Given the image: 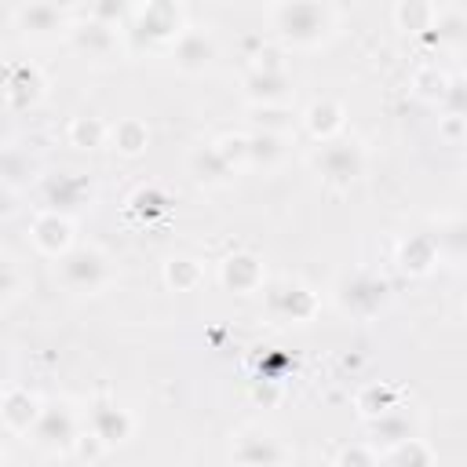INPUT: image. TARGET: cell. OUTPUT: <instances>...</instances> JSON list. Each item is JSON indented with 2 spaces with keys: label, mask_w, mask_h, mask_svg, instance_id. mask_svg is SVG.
Masks as SVG:
<instances>
[{
  "label": "cell",
  "mask_w": 467,
  "mask_h": 467,
  "mask_svg": "<svg viewBox=\"0 0 467 467\" xmlns=\"http://www.w3.org/2000/svg\"><path fill=\"white\" fill-rule=\"evenodd\" d=\"M274 33L292 47H317L336 29V7L328 4H274L270 11Z\"/></svg>",
  "instance_id": "obj_1"
},
{
  "label": "cell",
  "mask_w": 467,
  "mask_h": 467,
  "mask_svg": "<svg viewBox=\"0 0 467 467\" xmlns=\"http://www.w3.org/2000/svg\"><path fill=\"white\" fill-rule=\"evenodd\" d=\"M58 277L73 292H95L109 281V263L99 248H69L58 255Z\"/></svg>",
  "instance_id": "obj_2"
},
{
  "label": "cell",
  "mask_w": 467,
  "mask_h": 467,
  "mask_svg": "<svg viewBox=\"0 0 467 467\" xmlns=\"http://www.w3.org/2000/svg\"><path fill=\"white\" fill-rule=\"evenodd\" d=\"M314 168H317V175H321L325 182H332V186H350V182L361 175L365 157H361L358 142L332 139V142H325V146L314 153Z\"/></svg>",
  "instance_id": "obj_3"
},
{
  "label": "cell",
  "mask_w": 467,
  "mask_h": 467,
  "mask_svg": "<svg viewBox=\"0 0 467 467\" xmlns=\"http://www.w3.org/2000/svg\"><path fill=\"white\" fill-rule=\"evenodd\" d=\"M266 310H270V317L281 321V325L310 321V317L317 314V296H314L306 285H299V281H281V285L270 288Z\"/></svg>",
  "instance_id": "obj_4"
},
{
  "label": "cell",
  "mask_w": 467,
  "mask_h": 467,
  "mask_svg": "<svg viewBox=\"0 0 467 467\" xmlns=\"http://www.w3.org/2000/svg\"><path fill=\"white\" fill-rule=\"evenodd\" d=\"M135 18H139L135 33L146 40H171L175 44V36L186 29L179 4H142V7H135Z\"/></svg>",
  "instance_id": "obj_5"
},
{
  "label": "cell",
  "mask_w": 467,
  "mask_h": 467,
  "mask_svg": "<svg viewBox=\"0 0 467 467\" xmlns=\"http://www.w3.org/2000/svg\"><path fill=\"white\" fill-rule=\"evenodd\" d=\"M33 244L44 252V255H66L73 248V219L62 215V212H51L44 208L36 219H33Z\"/></svg>",
  "instance_id": "obj_6"
},
{
  "label": "cell",
  "mask_w": 467,
  "mask_h": 467,
  "mask_svg": "<svg viewBox=\"0 0 467 467\" xmlns=\"http://www.w3.org/2000/svg\"><path fill=\"white\" fill-rule=\"evenodd\" d=\"M171 58L182 73H201L212 66L215 58V40L204 33V29H182L171 44Z\"/></svg>",
  "instance_id": "obj_7"
},
{
  "label": "cell",
  "mask_w": 467,
  "mask_h": 467,
  "mask_svg": "<svg viewBox=\"0 0 467 467\" xmlns=\"http://www.w3.org/2000/svg\"><path fill=\"white\" fill-rule=\"evenodd\" d=\"M69 11L58 4H22L15 7V26L26 36H55L58 29H69Z\"/></svg>",
  "instance_id": "obj_8"
},
{
  "label": "cell",
  "mask_w": 467,
  "mask_h": 467,
  "mask_svg": "<svg viewBox=\"0 0 467 467\" xmlns=\"http://www.w3.org/2000/svg\"><path fill=\"white\" fill-rule=\"evenodd\" d=\"M0 88H4L7 102H11V109H26V106H33V102L40 99V91H44V77H40L36 66H22V62H15V66H4Z\"/></svg>",
  "instance_id": "obj_9"
},
{
  "label": "cell",
  "mask_w": 467,
  "mask_h": 467,
  "mask_svg": "<svg viewBox=\"0 0 467 467\" xmlns=\"http://www.w3.org/2000/svg\"><path fill=\"white\" fill-rule=\"evenodd\" d=\"M33 438L44 445V449H69L77 441V423H73V412L66 405H51L40 412L36 427H33Z\"/></svg>",
  "instance_id": "obj_10"
},
{
  "label": "cell",
  "mask_w": 467,
  "mask_h": 467,
  "mask_svg": "<svg viewBox=\"0 0 467 467\" xmlns=\"http://www.w3.org/2000/svg\"><path fill=\"white\" fill-rule=\"evenodd\" d=\"M234 456H237V463L281 467V463L288 460V449H285L277 438L263 434V431H244V434H237V449H234Z\"/></svg>",
  "instance_id": "obj_11"
},
{
  "label": "cell",
  "mask_w": 467,
  "mask_h": 467,
  "mask_svg": "<svg viewBox=\"0 0 467 467\" xmlns=\"http://www.w3.org/2000/svg\"><path fill=\"white\" fill-rule=\"evenodd\" d=\"M219 281H223L230 292H241V296L255 292V288L263 285V263H259V255H252V252H234V255H226L223 266H219Z\"/></svg>",
  "instance_id": "obj_12"
},
{
  "label": "cell",
  "mask_w": 467,
  "mask_h": 467,
  "mask_svg": "<svg viewBox=\"0 0 467 467\" xmlns=\"http://www.w3.org/2000/svg\"><path fill=\"white\" fill-rule=\"evenodd\" d=\"M292 91V80L285 69H248L244 73V95L255 102V106H274V102H285Z\"/></svg>",
  "instance_id": "obj_13"
},
{
  "label": "cell",
  "mask_w": 467,
  "mask_h": 467,
  "mask_svg": "<svg viewBox=\"0 0 467 467\" xmlns=\"http://www.w3.org/2000/svg\"><path fill=\"white\" fill-rule=\"evenodd\" d=\"M131 416H128V409H120V405H109V401H99L95 409H91V434L109 449V445H124L128 438H131Z\"/></svg>",
  "instance_id": "obj_14"
},
{
  "label": "cell",
  "mask_w": 467,
  "mask_h": 467,
  "mask_svg": "<svg viewBox=\"0 0 467 467\" xmlns=\"http://www.w3.org/2000/svg\"><path fill=\"white\" fill-rule=\"evenodd\" d=\"M40 412H44V409H40V398H36L33 390H22V387L7 390L4 401H0V420H4L11 431H18V434H29V431L36 427Z\"/></svg>",
  "instance_id": "obj_15"
},
{
  "label": "cell",
  "mask_w": 467,
  "mask_h": 467,
  "mask_svg": "<svg viewBox=\"0 0 467 467\" xmlns=\"http://www.w3.org/2000/svg\"><path fill=\"white\" fill-rule=\"evenodd\" d=\"M343 124H347V113H343V106L336 99H314L303 109V128L321 142H332L343 131Z\"/></svg>",
  "instance_id": "obj_16"
},
{
  "label": "cell",
  "mask_w": 467,
  "mask_h": 467,
  "mask_svg": "<svg viewBox=\"0 0 467 467\" xmlns=\"http://www.w3.org/2000/svg\"><path fill=\"white\" fill-rule=\"evenodd\" d=\"M339 299H343L347 310H354V314L365 317V314H376V310L383 306V299H387V285L376 281V277H368V274H354V277L343 285Z\"/></svg>",
  "instance_id": "obj_17"
},
{
  "label": "cell",
  "mask_w": 467,
  "mask_h": 467,
  "mask_svg": "<svg viewBox=\"0 0 467 467\" xmlns=\"http://www.w3.org/2000/svg\"><path fill=\"white\" fill-rule=\"evenodd\" d=\"M44 193H47L51 212H62L66 215V208H80L84 204V197L91 193V186L80 175H58V179H47Z\"/></svg>",
  "instance_id": "obj_18"
},
{
  "label": "cell",
  "mask_w": 467,
  "mask_h": 467,
  "mask_svg": "<svg viewBox=\"0 0 467 467\" xmlns=\"http://www.w3.org/2000/svg\"><path fill=\"white\" fill-rule=\"evenodd\" d=\"M69 33H73V44L88 55H109L117 47V26H102L95 18L69 26Z\"/></svg>",
  "instance_id": "obj_19"
},
{
  "label": "cell",
  "mask_w": 467,
  "mask_h": 467,
  "mask_svg": "<svg viewBox=\"0 0 467 467\" xmlns=\"http://www.w3.org/2000/svg\"><path fill=\"white\" fill-rule=\"evenodd\" d=\"M405 438H416L412 434V423H409V416H401V412H383V416H376V423H372V441H368V449H394L398 441H405Z\"/></svg>",
  "instance_id": "obj_20"
},
{
  "label": "cell",
  "mask_w": 467,
  "mask_h": 467,
  "mask_svg": "<svg viewBox=\"0 0 467 467\" xmlns=\"http://www.w3.org/2000/svg\"><path fill=\"white\" fill-rule=\"evenodd\" d=\"M106 135H109L113 150H117V153H124V157L142 153V150H146V142H150V131H146V124H142L139 117H124V120H117Z\"/></svg>",
  "instance_id": "obj_21"
},
{
  "label": "cell",
  "mask_w": 467,
  "mask_h": 467,
  "mask_svg": "<svg viewBox=\"0 0 467 467\" xmlns=\"http://www.w3.org/2000/svg\"><path fill=\"white\" fill-rule=\"evenodd\" d=\"M398 263H401L405 274L420 277V274H427V270L438 263V248H434L431 237H409V241L398 248Z\"/></svg>",
  "instance_id": "obj_22"
},
{
  "label": "cell",
  "mask_w": 467,
  "mask_h": 467,
  "mask_svg": "<svg viewBox=\"0 0 467 467\" xmlns=\"http://www.w3.org/2000/svg\"><path fill=\"white\" fill-rule=\"evenodd\" d=\"M190 171H193L201 182H208V186H219V182H226V179L234 175V168L215 153V146L193 150V153H190Z\"/></svg>",
  "instance_id": "obj_23"
},
{
  "label": "cell",
  "mask_w": 467,
  "mask_h": 467,
  "mask_svg": "<svg viewBox=\"0 0 467 467\" xmlns=\"http://www.w3.org/2000/svg\"><path fill=\"white\" fill-rule=\"evenodd\" d=\"M383 456H387V467H434V452L420 438H405L394 449H387Z\"/></svg>",
  "instance_id": "obj_24"
},
{
  "label": "cell",
  "mask_w": 467,
  "mask_h": 467,
  "mask_svg": "<svg viewBox=\"0 0 467 467\" xmlns=\"http://www.w3.org/2000/svg\"><path fill=\"white\" fill-rule=\"evenodd\" d=\"M33 171H36V164L29 161V153H22L15 146H4L0 150V182L7 190L18 186V182H26V179H33Z\"/></svg>",
  "instance_id": "obj_25"
},
{
  "label": "cell",
  "mask_w": 467,
  "mask_h": 467,
  "mask_svg": "<svg viewBox=\"0 0 467 467\" xmlns=\"http://www.w3.org/2000/svg\"><path fill=\"white\" fill-rule=\"evenodd\" d=\"M285 157V135H270V131H255L248 135V164H277Z\"/></svg>",
  "instance_id": "obj_26"
},
{
  "label": "cell",
  "mask_w": 467,
  "mask_h": 467,
  "mask_svg": "<svg viewBox=\"0 0 467 467\" xmlns=\"http://www.w3.org/2000/svg\"><path fill=\"white\" fill-rule=\"evenodd\" d=\"M394 398H398V390H394V387H387V383H368V387L358 394V412H361V416H368V420H376V416H383V412L398 409V405H394Z\"/></svg>",
  "instance_id": "obj_27"
},
{
  "label": "cell",
  "mask_w": 467,
  "mask_h": 467,
  "mask_svg": "<svg viewBox=\"0 0 467 467\" xmlns=\"http://www.w3.org/2000/svg\"><path fill=\"white\" fill-rule=\"evenodd\" d=\"M106 124L99 120V117H73L69 120V142L77 146V150H95V146H102L106 142Z\"/></svg>",
  "instance_id": "obj_28"
},
{
  "label": "cell",
  "mask_w": 467,
  "mask_h": 467,
  "mask_svg": "<svg viewBox=\"0 0 467 467\" xmlns=\"http://www.w3.org/2000/svg\"><path fill=\"white\" fill-rule=\"evenodd\" d=\"M394 18L401 29L420 33V29H434V4H416V0H401L394 7Z\"/></svg>",
  "instance_id": "obj_29"
},
{
  "label": "cell",
  "mask_w": 467,
  "mask_h": 467,
  "mask_svg": "<svg viewBox=\"0 0 467 467\" xmlns=\"http://www.w3.org/2000/svg\"><path fill=\"white\" fill-rule=\"evenodd\" d=\"M164 281H168L175 292H190V288H197V281H201V263H197V259H186V255L168 259V263H164Z\"/></svg>",
  "instance_id": "obj_30"
},
{
  "label": "cell",
  "mask_w": 467,
  "mask_h": 467,
  "mask_svg": "<svg viewBox=\"0 0 467 467\" xmlns=\"http://www.w3.org/2000/svg\"><path fill=\"white\" fill-rule=\"evenodd\" d=\"M412 88H416V95H420V99L441 102V99H445V91H449V80H445V73H438L434 66H427V69H420V73H416Z\"/></svg>",
  "instance_id": "obj_31"
},
{
  "label": "cell",
  "mask_w": 467,
  "mask_h": 467,
  "mask_svg": "<svg viewBox=\"0 0 467 467\" xmlns=\"http://www.w3.org/2000/svg\"><path fill=\"white\" fill-rule=\"evenodd\" d=\"M215 153L237 171V164L248 161V135H223V139L215 142Z\"/></svg>",
  "instance_id": "obj_32"
},
{
  "label": "cell",
  "mask_w": 467,
  "mask_h": 467,
  "mask_svg": "<svg viewBox=\"0 0 467 467\" xmlns=\"http://www.w3.org/2000/svg\"><path fill=\"white\" fill-rule=\"evenodd\" d=\"M332 467H379V460H376V449H368V445H347V449H339Z\"/></svg>",
  "instance_id": "obj_33"
},
{
  "label": "cell",
  "mask_w": 467,
  "mask_h": 467,
  "mask_svg": "<svg viewBox=\"0 0 467 467\" xmlns=\"http://www.w3.org/2000/svg\"><path fill=\"white\" fill-rule=\"evenodd\" d=\"M255 124L270 135H281L292 124V117H288V109H277V106H255Z\"/></svg>",
  "instance_id": "obj_34"
},
{
  "label": "cell",
  "mask_w": 467,
  "mask_h": 467,
  "mask_svg": "<svg viewBox=\"0 0 467 467\" xmlns=\"http://www.w3.org/2000/svg\"><path fill=\"white\" fill-rule=\"evenodd\" d=\"M460 131H463V117H456V113H449V120L441 124V135H445L449 142H460Z\"/></svg>",
  "instance_id": "obj_35"
},
{
  "label": "cell",
  "mask_w": 467,
  "mask_h": 467,
  "mask_svg": "<svg viewBox=\"0 0 467 467\" xmlns=\"http://www.w3.org/2000/svg\"><path fill=\"white\" fill-rule=\"evenodd\" d=\"M11 212H15V193L0 182V219H4V215H11Z\"/></svg>",
  "instance_id": "obj_36"
},
{
  "label": "cell",
  "mask_w": 467,
  "mask_h": 467,
  "mask_svg": "<svg viewBox=\"0 0 467 467\" xmlns=\"http://www.w3.org/2000/svg\"><path fill=\"white\" fill-rule=\"evenodd\" d=\"M4 142H7V120L0 117V150H4Z\"/></svg>",
  "instance_id": "obj_37"
},
{
  "label": "cell",
  "mask_w": 467,
  "mask_h": 467,
  "mask_svg": "<svg viewBox=\"0 0 467 467\" xmlns=\"http://www.w3.org/2000/svg\"><path fill=\"white\" fill-rule=\"evenodd\" d=\"M237 467H259V463H237Z\"/></svg>",
  "instance_id": "obj_38"
},
{
  "label": "cell",
  "mask_w": 467,
  "mask_h": 467,
  "mask_svg": "<svg viewBox=\"0 0 467 467\" xmlns=\"http://www.w3.org/2000/svg\"><path fill=\"white\" fill-rule=\"evenodd\" d=\"M4 281H7V277H0V296H4Z\"/></svg>",
  "instance_id": "obj_39"
},
{
  "label": "cell",
  "mask_w": 467,
  "mask_h": 467,
  "mask_svg": "<svg viewBox=\"0 0 467 467\" xmlns=\"http://www.w3.org/2000/svg\"><path fill=\"white\" fill-rule=\"evenodd\" d=\"M306 467H325V463H306Z\"/></svg>",
  "instance_id": "obj_40"
},
{
  "label": "cell",
  "mask_w": 467,
  "mask_h": 467,
  "mask_svg": "<svg viewBox=\"0 0 467 467\" xmlns=\"http://www.w3.org/2000/svg\"><path fill=\"white\" fill-rule=\"evenodd\" d=\"M0 467H4V452H0Z\"/></svg>",
  "instance_id": "obj_41"
}]
</instances>
